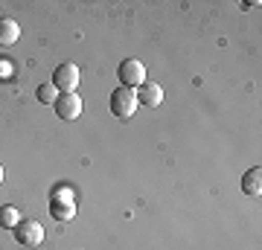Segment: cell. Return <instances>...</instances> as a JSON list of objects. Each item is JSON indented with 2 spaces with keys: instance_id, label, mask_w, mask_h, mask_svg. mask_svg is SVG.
Listing matches in <instances>:
<instances>
[{
  "instance_id": "obj_1",
  "label": "cell",
  "mask_w": 262,
  "mask_h": 250,
  "mask_svg": "<svg viewBox=\"0 0 262 250\" xmlns=\"http://www.w3.org/2000/svg\"><path fill=\"white\" fill-rule=\"evenodd\" d=\"M137 111V90L131 87H117L111 93V113L120 120H128L131 113Z\"/></svg>"
},
{
  "instance_id": "obj_10",
  "label": "cell",
  "mask_w": 262,
  "mask_h": 250,
  "mask_svg": "<svg viewBox=\"0 0 262 250\" xmlns=\"http://www.w3.org/2000/svg\"><path fill=\"white\" fill-rule=\"evenodd\" d=\"M18 221H20V215H18V210H15V207H3V210H0V227L15 230V227H18Z\"/></svg>"
},
{
  "instance_id": "obj_5",
  "label": "cell",
  "mask_w": 262,
  "mask_h": 250,
  "mask_svg": "<svg viewBox=\"0 0 262 250\" xmlns=\"http://www.w3.org/2000/svg\"><path fill=\"white\" fill-rule=\"evenodd\" d=\"M15 239H18L20 244H27V247H35V244L44 241V227H41L38 221H32V218L18 221V227H15Z\"/></svg>"
},
{
  "instance_id": "obj_4",
  "label": "cell",
  "mask_w": 262,
  "mask_h": 250,
  "mask_svg": "<svg viewBox=\"0 0 262 250\" xmlns=\"http://www.w3.org/2000/svg\"><path fill=\"white\" fill-rule=\"evenodd\" d=\"M53 108H56V113L61 117V120L70 122V120H76V117L82 113V96H79V93H58Z\"/></svg>"
},
{
  "instance_id": "obj_12",
  "label": "cell",
  "mask_w": 262,
  "mask_h": 250,
  "mask_svg": "<svg viewBox=\"0 0 262 250\" xmlns=\"http://www.w3.org/2000/svg\"><path fill=\"white\" fill-rule=\"evenodd\" d=\"M0 184H3V166H0Z\"/></svg>"
},
{
  "instance_id": "obj_2",
  "label": "cell",
  "mask_w": 262,
  "mask_h": 250,
  "mask_svg": "<svg viewBox=\"0 0 262 250\" xmlns=\"http://www.w3.org/2000/svg\"><path fill=\"white\" fill-rule=\"evenodd\" d=\"M117 73H120L122 87H131V90H137V87L146 82V64H143L140 58H125Z\"/></svg>"
},
{
  "instance_id": "obj_11",
  "label": "cell",
  "mask_w": 262,
  "mask_h": 250,
  "mask_svg": "<svg viewBox=\"0 0 262 250\" xmlns=\"http://www.w3.org/2000/svg\"><path fill=\"white\" fill-rule=\"evenodd\" d=\"M56 96H58V90L53 87V84H41V87H38V102L41 105H53Z\"/></svg>"
},
{
  "instance_id": "obj_7",
  "label": "cell",
  "mask_w": 262,
  "mask_h": 250,
  "mask_svg": "<svg viewBox=\"0 0 262 250\" xmlns=\"http://www.w3.org/2000/svg\"><path fill=\"white\" fill-rule=\"evenodd\" d=\"M242 192L248 195V198H259V192H262V169L259 166H253V169H248V172H245Z\"/></svg>"
},
{
  "instance_id": "obj_6",
  "label": "cell",
  "mask_w": 262,
  "mask_h": 250,
  "mask_svg": "<svg viewBox=\"0 0 262 250\" xmlns=\"http://www.w3.org/2000/svg\"><path fill=\"white\" fill-rule=\"evenodd\" d=\"M137 105H143V108H158V105H163V87L155 82H143L140 90H137Z\"/></svg>"
},
{
  "instance_id": "obj_8",
  "label": "cell",
  "mask_w": 262,
  "mask_h": 250,
  "mask_svg": "<svg viewBox=\"0 0 262 250\" xmlns=\"http://www.w3.org/2000/svg\"><path fill=\"white\" fill-rule=\"evenodd\" d=\"M50 213L56 215L58 221H70V218L76 215L73 198H53V204H50Z\"/></svg>"
},
{
  "instance_id": "obj_9",
  "label": "cell",
  "mask_w": 262,
  "mask_h": 250,
  "mask_svg": "<svg viewBox=\"0 0 262 250\" xmlns=\"http://www.w3.org/2000/svg\"><path fill=\"white\" fill-rule=\"evenodd\" d=\"M18 35H20V27L15 24V20H12V18H0V44H3V47L15 44Z\"/></svg>"
},
{
  "instance_id": "obj_3",
  "label": "cell",
  "mask_w": 262,
  "mask_h": 250,
  "mask_svg": "<svg viewBox=\"0 0 262 250\" xmlns=\"http://www.w3.org/2000/svg\"><path fill=\"white\" fill-rule=\"evenodd\" d=\"M79 67L73 64V61H67V64H58L56 73H53V87H56L58 93H76V87H79Z\"/></svg>"
}]
</instances>
